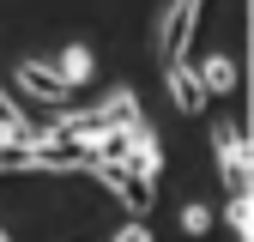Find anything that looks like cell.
I'll list each match as a JSON object with an SVG mask.
<instances>
[{
  "instance_id": "6da1fadb",
  "label": "cell",
  "mask_w": 254,
  "mask_h": 242,
  "mask_svg": "<svg viewBox=\"0 0 254 242\" xmlns=\"http://www.w3.org/2000/svg\"><path fill=\"white\" fill-rule=\"evenodd\" d=\"M212 145H218V176H224V194H230V200H248V188H254V158H248V133L236 127V121H218Z\"/></svg>"
},
{
  "instance_id": "7a4b0ae2",
  "label": "cell",
  "mask_w": 254,
  "mask_h": 242,
  "mask_svg": "<svg viewBox=\"0 0 254 242\" xmlns=\"http://www.w3.org/2000/svg\"><path fill=\"white\" fill-rule=\"evenodd\" d=\"M91 176H97L103 188H109L127 212H133V218H145V212L157 206V176H145V170H133V164H109V158H103Z\"/></svg>"
},
{
  "instance_id": "3957f363",
  "label": "cell",
  "mask_w": 254,
  "mask_h": 242,
  "mask_svg": "<svg viewBox=\"0 0 254 242\" xmlns=\"http://www.w3.org/2000/svg\"><path fill=\"white\" fill-rule=\"evenodd\" d=\"M194 24H200V0H170V12L157 18V60L164 67H176V60H188V43H194Z\"/></svg>"
},
{
  "instance_id": "277c9868",
  "label": "cell",
  "mask_w": 254,
  "mask_h": 242,
  "mask_svg": "<svg viewBox=\"0 0 254 242\" xmlns=\"http://www.w3.org/2000/svg\"><path fill=\"white\" fill-rule=\"evenodd\" d=\"M12 85L24 91L30 103H55V109H67V97H73V85L55 73V60H18V67H12Z\"/></svg>"
},
{
  "instance_id": "5b68a950",
  "label": "cell",
  "mask_w": 254,
  "mask_h": 242,
  "mask_svg": "<svg viewBox=\"0 0 254 242\" xmlns=\"http://www.w3.org/2000/svg\"><path fill=\"white\" fill-rule=\"evenodd\" d=\"M164 85H170V97H176V109H182V115H200V109H206V97H212V91L200 85V73L188 67V60L164 67Z\"/></svg>"
},
{
  "instance_id": "8992f818",
  "label": "cell",
  "mask_w": 254,
  "mask_h": 242,
  "mask_svg": "<svg viewBox=\"0 0 254 242\" xmlns=\"http://www.w3.org/2000/svg\"><path fill=\"white\" fill-rule=\"evenodd\" d=\"M194 73H200V85L212 91V97H230V91H236V60L230 55H194Z\"/></svg>"
},
{
  "instance_id": "52a82bcc",
  "label": "cell",
  "mask_w": 254,
  "mask_h": 242,
  "mask_svg": "<svg viewBox=\"0 0 254 242\" xmlns=\"http://www.w3.org/2000/svg\"><path fill=\"white\" fill-rule=\"evenodd\" d=\"M37 139H43V127H30L24 109L6 97V85H0V145H37Z\"/></svg>"
},
{
  "instance_id": "ba28073f",
  "label": "cell",
  "mask_w": 254,
  "mask_h": 242,
  "mask_svg": "<svg viewBox=\"0 0 254 242\" xmlns=\"http://www.w3.org/2000/svg\"><path fill=\"white\" fill-rule=\"evenodd\" d=\"M55 73H61V79H67V85L79 91L91 73H97V60H91V49H85V43H67V49L55 55Z\"/></svg>"
},
{
  "instance_id": "9c48e42d",
  "label": "cell",
  "mask_w": 254,
  "mask_h": 242,
  "mask_svg": "<svg viewBox=\"0 0 254 242\" xmlns=\"http://www.w3.org/2000/svg\"><path fill=\"white\" fill-rule=\"evenodd\" d=\"M182 230H188V236H206V230H212V212H206L200 200H194V206H182Z\"/></svg>"
},
{
  "instance_id": "30bf717a",
  "label": "cell",
  "mask_w": 254,
  "mask_h": 242,
  "mask_svg": "<svg viewBox=\"0 0 254 242\" xmlns=\"http://www.w3.org/2000/svg\"><path fill=\"white\" fill-rule=\"evenodd\" d=\"M12 170H30V145H0V176Z\"/></svg>"
},
{
  "instance_id": "8fae6325",
  "label": "cell",
  "mask_w": 254,
  "mask_h": 242,
  "mask_svg": "<svg viewBox=\"0 0 254 242\" xmlns=\"http://www.w3.org/2000/svg\"><path fill=\"white\" fill-rule=\"evenodd\" d=\"M109 242H151V224H145V218H133V224H121Z\"/></svg>"
},
{
  "instance_id": "7c38bea8",
  "label": "cell",
  "mask_w": 254,
  "mask_h": 242,
  "mask_svg": "<svg viewBox=\"0 0 254 242\" xmlns=\"http://www.w3.org/2000/svg\"><path fill=\"white\" fill-rule=\"evenodd\" d=\"M224 218H230L236 236H248V200H230V206H224Z\"/></svg>"
},
{
  "instance_id": "4fadbf2b",
  "label": "cell",
  "mask_w": 254,
  "mask_h": 242,
  "mask_svg": "<svg viewBox=\"0 0 254 242\" xmlns=\"http://www.w3.org/2000/svg\"><path fill=\"white\" fill-rule=\"evenodd\" d=\"M0 242H12V236H6V230H0Z\"/></svg>"
}]
</instances>
